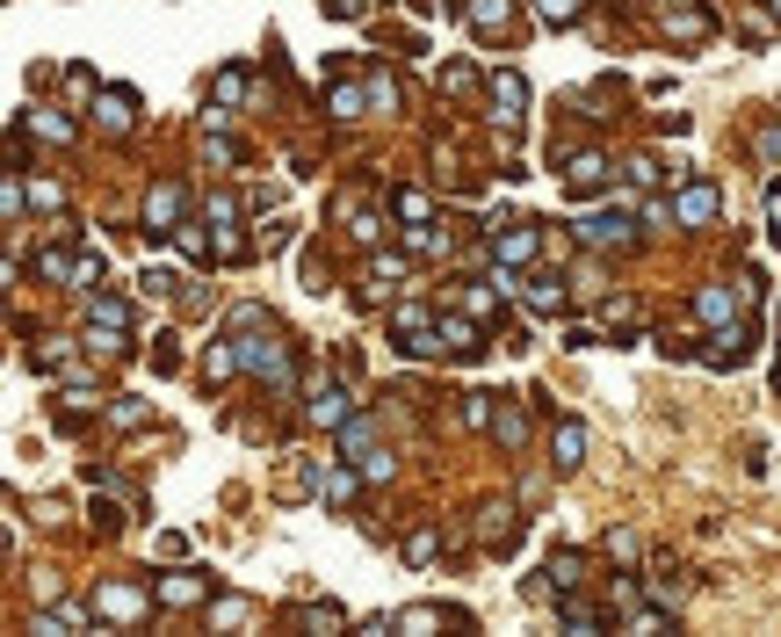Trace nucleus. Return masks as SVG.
<instances>
[{
    "mask_svg": "<svg viewBox=\"0 0 781 637\" xmlns=\"http://www.w3.org/2000/svg\"><path fill=\"white\" fill-rule=\"evenodd\" d=\"M702 319H731V297L724 290H702Z\"/></svg>",
    "mask_w": 781,
    "mask_h": 637,
    "instance_id": "obj_40",
    "label": "nucleus"
},
{
    "mask_svg": "<svg viewBox=\"0 0 781 637\" xmlns=\"http://www.w3.org/2000/svg\"><path fill=\"white\" fill-rule=\"evenodd\" d=\"M753 145H760V160H781V124H767V131H760Z\"/></svg>",
    "mask_w": 781,
    "mask_h": 637,
    "instance_id": "obj_44",
    "label": "nucleus"
},
{
    "mask_svg": "<svg viewBox=\"0 0 781 637\" xmlns=\"http://www.w3.org/2000/svg\"><path fill=\"white\" fill-rule=\"evenodd\" d=\"M463 420H471V428H492V391H463Z\"/></svg>",
    "mask_w": 781,
    "mask_h": 637,
    "instance_id": "obj_26",
    "label": "nucleus"
},
{
    "mask_svg": "<svg viewBox=\"0 0 781 637\" xmlns=\"http://www.w3.org/2000/svg\"><path fill=\"white\" fill-rule=\"evenodd\" d=\"M232 370H246V355H239L232 341H217V348L203 355V377H232Z\"/></svg>",
    "mask_w": 781,
    "mask_h": 637,
    "instance_id": "obj_21",
    "label": "nucleus"
},
{
    "mask_svg": "<svg viewBox=\"0 0 781 637\" xmlns=\"http://www.w3.org/2000/svg\"><path fill=\"white\" fill-rule=\"evenodd\" d=\"M29 131H37V138H51V145H73V116H58V109H37V116H29Z\"/></svg>",
    "mask_w": 781,
    "mask_h": 637,
    "instance_id": "obj_20",
    "label": "nucleus"
},
{
    "mask_svg": "<svg viewBox=\"0 0 781 637\" xmlns=\"http://www.w3.org/2000/svg\"><path fill=\"white\" fill-rule=\"evenodd\" d=\"M579 580H586V565H579V551H550V587H557V594H572Z\"/></svg>",
    "mask_w": 781,
    "mask_h": 637,
    "instance_id": "obj_19",
    "label": "nucleus"
},
{
    "mask_svg": "<svg viewBox=\"0 0 781 637\" xmlns=\"http://www.w3.org/2000/svg\"><path fill=\"white\" fill-rule=\"evenodd\" d=\"M492 247H499V261H507V268H521V261H536V247H543V232H536V225H507V232L492 239Z\"/></svg>",
    "mask_w": 781,
    "mask_h": 637,
    "instance_id": "obj_7",
    "label": "nucleus"
},
{
    "mask_svg": "<svg viewBox=\"0 0 781 637\" xmlns=\"http://www.w3.org/2000/svg\"><path fill=\"white\" fill-rule=\"evenodd\" d=\"M362 478H369V485H384V478H391V457H377V449H369V457H362Z\"/></svg>",
    "mask_w": 781,
    "mask_h": 637,
    "instance_id": "obj_43",
    "label": "nucleus"
},
{
    "mask_svg": "<svg viewBox=\"0 0 781 637\" xmlns=\"http://www.w3.org/2000/svg\"><path fill=\"white\" fill-rule=\"evenodd\" d=\"M311 420H319V428H348V391L319 384V391H311Z\"/></svg>",
    "mask_w": 781,
    "mask_h": 637,
    "instance_id": "obj_11",
    "label": "nucleus"
},
{
    "mask_svg": "<svg viewBox=\"0 0 781 637\" xmlns=\"http://www.w3.org/2000/svg\"><path fill=\"white\" fill-rule=\"evenodd\" d=\"M492 435H499V442H507V449H521V442H528V420H521V413L507 406V413H499V420H492Z\"/></svg>",
    "mask_w": 781,
    "mask_h": 637,
    "instance_id": "obj_27",
    "label": "nucleus"
},
{
    "mask_svg": "<svg viewBox=\"0 0 781 637\" xmlns=\"http://www.w3.org/2000/svg\"><path fill=\"white\" fill-rule=\"evenodd\" d=\"M369 8H377V0H326V15H340V22H362Z\"/></svg>",
    "mask_w": 781,
    "mask_h": 637,
    "instance_id": "obj_37",
    "label": "nucleus"
},
{
    "mask_svg": "<svg viewBox=\"0 0 781 637\" xmlns=\"http://www.w3.org/2000/svg\"><path fill=\"white\" fill-rule=\"evenodd\" d=\"M637 551H644V543H637L630 529H608V558H622V565H637Z\"/></svg>",
    "mask_w": 781,
    "mask_h": 637,
    "instance_id": "obj_30",
    "label": "nucleus"
},
{
    "mask_svg": "<svg viewBox=\"0 0 781 637\" xmlns=\"http://www.w3.org/2000/svg\"><path fill=\"white\" fill-rule=\"evenodd\" d=\"M181 203H189V196H181V181H160V189L145 196V232H152V239L181 232Z\"/></svg>",
    "mask_w": 781,
    "mask_h": 637,
    "instance_id": "obj_2",
    "label": "nucleus"
},
{
    "mask_svg": "<svg viewBox=\"0 0 781 637\" xmlns=\"http://www.w3.org/2000/svg\"><path fill=\"white\" fill-rule=\"evenodd\" d=\"M239 95H246V66H225V73H217V102H225V109H232Z\"/></svg>",
    "mask_w": 781,
    "mask_h": 637,
    "instance_id": "obj_29",
    "label": "nucleus"
},
{
    "mask_svg": "<svg viewBox=\"0 0 781 637\" xmlns=\"http://www.w3.org/2000/svg\"><path fill=\"white\" fill-rule=\"evenodd\" d=\"M507 22H514V0H478V8H471L478 37H507Z\"/></svg>",
    "mask_w": 781,
    "mask_h": 637,
    "instance_id": "obj_12",
    "label": "nucleus"
},
{
    "mask_svg": "<svg viewBox=\"0 0 781 637\" xmlns=\"http://www.w3.org/2000/svg\"><path fill=\"white\" fill-rule=\"evenodd\" d=\"M391 623H398L405 637H427V630H434V623H442V616H434V609H398Z\"/></svg>",
    "mask_w": 781,
    "mask_h": 637,
    "instance_id": "obj_28",
    "label": "nucleus"
},
{
    "mask_svg": "<svg viewBox=\"0 0 781 637\" xmlns=\"http://www.w3.org/2000/svg\"><path fill=\"white\" fill-rule=\"evenodd\" d=\"M29 203H37V210H58V203H66V196H58L51 181H29Z\"/></svg>",
    "mask_w": 781,
    "mask_h": 637,
    "instance_id": "obj_41",
    "label": "nucleus"
},
{
    "mask_svg": "<svg viewBox=\"0 0 781 637\" xmlns=\"http://www.w3.org/2000/svg\"><path fill=\"white\" fill-rule=\"evenodd\" d=\"M550 449H557V471H579V464H586V428H579V420H565Z\"/></svg>",
    "mask_w": 781,
    "mask_h": 637,
    "instance_id": "obj_14",
    "label": "nucleus"
},
{
    "mask_svg": "<svg viewBox=\"0 0 781 637\" xmlns=\"http://www.w3.org/2000/svg\"><path fill=\"white\" fill-rule=\"evenodd\" d=\"M434 551H442V529H413L405 536V558L413 565H434Z\"/></svg>",
    "mask_w": 781,
    "mask_h": 637,
    "instance_id": "obj_23",
    "label": "nucleus"
},
{
    "mask_svg": "<svg viewBox=\"0 0 781 637\" xmlns=\"http://www.w3.org/2000/svg\"><path fill=\"white\" fill-rule=\"evenodd\" d=\"M87 319H102V326H123L131 312H123V297H95V312H87Z\"/></svg>",
    "mask_w": 781,
    "mask_h": 637,
    "instance_id": "obj_36",
    "label": "nucleus"
},
{
    "mask_svg": "<svg viewBox=\"0 0 781 637\" xmlns=\"http://www.w3.org/2000/svg\"><path fill=\"white\" fill-rule=\"evenodd\" d=\"M579 239L601 254V247H630L637 232H630V218H622V210H593V218H579Z\"/></svg>",
    "mask_w": 781,
    "mask_h": 637,
    "instance_id": "obj_3",
    "label": "nucleus"
},
{
    "mask_svg": "<svg viewBox=\"0 0 781 637\" xmlns=\"http://www.w3.org/2000/svg\"><path fill=\"white\" fill-rule=\"evenodd\" d=\"M29 362H37V370H73V341H44V348H29Z\"/></svg>",
    "mask_w": 781,
    "mask_h": 637,
    "instance_id": "obj_24",
    "label": "nucleus"
},
{
    "mask_svg": "<svg viewBox=\"0 0 781 637\" xmlns=\"http://www.w3.org/2000/svg\"><path fill=\"white\" fill-rule=\"evenodd\" d=\"M109 420H116V428H138V420H145V399H123Z\"/></svg>",
    "mask_w": 781,
    "mask_h": 637,
    "instance_id": "obj_42",
    "label": "nucleus"
},
{
    "mask_svg": "<svg viewBox=\"0 0 781 637\" xmlns=\"http://www.w3.org/2000/svg\"><path fill=\"white\" fill-rule=\"evenodd\" d=\"M767 218H774V239H781V181L767 189Z\"/></svg>",
    "mask_w": 781,
    "mask_h": 637,
    "instance_id": "obj_45",
    "label": "nucleus"
},
{
    "mask_svg": "<svg viewBox=\"0 0 781 637\" xmlns=\"http://www.w3.org/2000/svg\"><path fill=\"white\" fill-rule=\"evenodd\" d=\"M536 8H543V22H579L586 0H536Z\"/></svg>",
    "mask_w": 781,
    "mask_h": 637,
    "instance_id": "obj_34",
    "label": "nucleus"
},
{
    "mask_svg": "<svg viewBox=\"0 0 781 637\" xmlns=\"http://www.w3.org/2000/svg\"><path fill=\"white\" fill-rule=\"evenodd\" d=\"M680 594H687V580H680V572H666V565L651 572V601H659V609H673Z\"/></svg>",
    "mask_w": 781,
    "mask_h": 637,
    "instance_id": "obj_25",
    "label": "nucleus"
},
{
    "mask_svg": "<svg viewBox=\"0 0 781 637\" xmlns=\"http://www.w3.org/2000/svg\"><path fill=\"white\" fill-rule=\"evenodd\" d=\"M478 536L492 543V551H514V543H521V514H514V507H485Z\"/></svg>",
    "mask_w": 781,
    "mask_h": 637,
    "instance_id": "obj_8",
    "label": "nucleus"
},
{
    "mask_svg": "<svg viewBox=\"0 0 781 637\" xmlns=\"http://www.w3.org/2000/svg\"><path fill=\"white\" fill-rule=\"evenodd\" d=\"M716 203H724V196H716V181H687L680 203H673V218H680V225H709Z\"/></svg>",
    "mask_w": 781,
    "mask_h": 637,
    "instance_id": "obj_5",
    "label": "nucleus"
},
{
    "mask_svg": "<svg viewBox=\"0 0 781 637\" xmlns=\"http://www.w3.org/2000/svg\"><path fill=\"white\" fill-rule=\"evenodd\" d=\"M37 268H44L51 283H66V276H73V261H66V254H37Z\"/></svg>",
    "mask_w": 781,
    "mask_h": 637,
    "instance_id": "obj_39",
    "label": "nucleus"
},
{
    "mask_svg": "<svg viewBox=\"0 0 781 637\" xmlns=\"http://www.w3.org/2000/svg\"><path fill=\"white\" fill-rule=\"evenodd\" d=\"M593 623H601V616H593V601H565V630H579V637H586Z\"/></svg>",
    "mask_w": 781,
    "mask_h": 637,
    "instance_id": "obj_33",
    "label": "nucleus"
},
{
    "mask_svg": "<svg viewBox=\"0 0 781 637\" xmlns=\"http://www.w3.org/2000/svg\"><path fill=\"white\" fill-rule=\"evenodd\" d=\"M369 442H377V420H369V413H348V428H340V449H348V457H369Z\"/></svg>",
    "mask_w": 781,
    "mask_h": 637,
    "instance_id": "obj_17",
    "label": "nucleus"
},
{
    "mask_svg": "<svg viewBox=\"0 0 781 637\" xmlns=\"http://www.w3.org/2000/svg\"><path fill=\"white\" fill-rule=\"evenodd\" d=\"M492 102H499V124H521V116H528V80L521 73H492Z\"/></svg>",
    "mask_w": 781,
    "mask_h": 637,
    "instance_id": "obj_6",
    "label": "nucleus"
},
{
    "mask_svg": "<svg viewBox=\"0 0 781 637\" xmlns=\"http://www.w3.org/2000/svg\"><path fill=\"white\" fill-rule=\"evenodd\" d=\"M362 102H369V87H355V80H340L333 95H326V109L340 116V124H355V116H362Z\"/></svg>",
    "mask_w": 781,
    "mask_h": 637,
    "instance_id": "obj_16",
    "label": "nucleus"
},
{
    "mask_svg": "<svg viewBox=\"0 0 781 637\" xmlns=\"http://www.w3.org/2000/svg\"><path fill=\"white\" fill-rule=\"evenodd\" d=\"M442 348H449V355H463V362H471V355H478L485 341H478V333H471V319H442Z\"/></svg>",
    "mask_w": 781,
    "mask_h": 637,
    "instance_id": "obj_18",
    "label": "nucleus"
},
{
    "mask_svg": "<svg viewBox=\"0 0 781 637\" xmlns=\"http://www.w3.org/2000/svg\"><path fill=\"white\" fill-rule=\"evenodd\" d=\"M95 609H102V616H116V623H131V616L145 609V594H138V587H102V594H95Z\"/></svg>",
    "mask_w": 781,
    "mask_h": 637,
    "instance_id": "obj_15",
    "label": "nucleus"
},
{
    "mask_svg": "<svg viewBox=\"0 0 781 637\" xmlns=\"http://www.w3.org/2000/svg\"><path fill=\"white\" fill-rule=\"evenodd\" d=\"M174 239H181V254H189V261H210V247H203V232H196V225H181Z\"/></svg>",
    "mask_w": 781,
    "mask_h": 637,
    "instance_id": "obj_38",
    "label": "nucleus"
},
{
    "mask_svg": "<svg viewBox=\"0 0 781 637\" xmlns=\"http://www.w3.org/2000/svg\"><path fill=\"white\" fill-rule=\"evenodd\" d=\"M152 594L174 601V609H189V601H203V594H210V580H196V572H160V580H152Z\"/></svg>",
    "mask_w": 781,
    "mask_h": 637,
    "instance_id": "obj_9",
    "label": "nucleus"
},
{
    "mask_svg": "<svg viewBox=\"0 0 781 637\" xmlns=\"http://www.w3.org/2000/svg\"><path fill=\"white\" fill-rule=\"evenodd\" d=\"M767 15H774V22H781V0H767Z\"/></svg>",
    "mask_w": 781,
    "mask_h": 637,
    "instance_id": "obj_46",
    "label": "nucleus"
},
{
    "mask_svg": "<svg viewBox=\"0 0 781 637\" xmlns=\"http://www.w3.org/2000/svg\"><path fill=\"white\" fill-rule=\"evenodd\" d=\"M528 312H565V283H528Z\"/></svg>",
    "mask_w": 781,
    "mask_h": 637,
    "instance_id": "obj_22",
    "label": "nucleus"
},
{
    "mask_svg": "<svg viewBox=\"0 0 781 637\" xmlns=\"http://www.w3.org/2000/svg\"><path fill=\"white\" fill-rule=\"evenodd\" d=\"M369 102H377V109H398V80H384V73H369Z\"/></svg>",
    "mask_w": 781,
    "mask_h": 637,
    "instance_id": "obj_35",
    "label": "nucleus"
},
{
    "mask_svg": "<svg viewBox=\"0 0 781 637\" xmlns=\"http://www.w3.org/2000/svg\"><path fill=\"white\" fill-rule=\"evenodd\" d=\"M239 355H246V370H254V377L290 384V355H283V341H239Z\"/></svg>",
    "mask_w": 781,
    "mask_h": 637,
    "instance_id": "obj_4",
    "label": "nucleus"
},
{
    "mask_svg": "<svg viewBox=\"0 0 781 637\" xmlns=\"http://www.w3.org/2000/svg\"><path fill=\"white\" fill-rule=\"evenodd\" d=\"M102 283V254H80L73 261V290H95Z\"/></svg>",
    "mask_w": 781,
    "mask_h": 637,
    "instance_id": "obj_32",
    "label": "nucleus"
},
{
    "mask_svg": "<svg viewBox=\"0 0 781 637\" xmlns=\"http://www.w3.org/2000/svg\"><path fill=\"white\" fill-rule=\"evenodd\" d=\"M565 189H572V196H593V189H608V160H601V153H579V160L565 167Z\"/></svg>",
    "mask_w": 781,
    "mask_h": 637,
    "instance_id": "obj_10",
    "label": "nucleus"
},
{
    "mask_svg": "<svg viewBox=\"0 0 781 637\" xmlns=\"http://www.w3.org/2000/svg\"><path fill=\"white\" fill-rule=\"evenodd\" d=\"M398 218L405 225H427V196L420 189H398Z\"/></svg>",
    "mask_w": 781,
    "mask_h": 637,
    "instance_id": "obj_31",
    "label": "nucleus"
},
{
    "mask_svg": "<svg viewBox=\"0 0 781 637\" xmlns=\"http://www.w3.org/2000/svg\"><path fill=\"white\" fill-rule=\"evenodd\" d=\"M745 355H753V326H738V319H731V326H716V333H709V348H702L709 370H738Z\"/></svg>",
    "mask_w": 781,
    "mask_h": 637,
    "instance_id": "obj_1",
    "label": "nucleus"
},
{
    "mask_svg": "<svg viewBox=\"0 0 781 637\" xmlns=\"http://www.w3.org/2000/svg\"><path fill=\"white\" fill-rule=\"evenodd\" d=\"M131 116H138V95L131 87H109L102 95V131H131Z\"/></svg>",
    "mask_w": 781,
    "mask_h": 637,
    "instance_id": "obj_13",
    "label": "nucleus"
}]
</instances>
